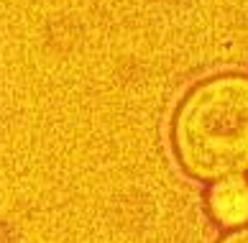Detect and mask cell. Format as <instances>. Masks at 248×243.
Instances as JSON below:
<instances>
[{
    "instance_id": "1",
    "label": "cell",
    "mask_w": 248,
    "mask_h": 243,
    "mask_svg": "<svg viewBox=\"0 0 248 243\" xmlns=\"http://www.w3.org/2000/svg\"><path fill=\"white\" fill-rule=\"evenodd\" d=\"M174 156L192 179L248 174V74L225 72L197 82L174 110Z\"/></svg>"
},
{
    "instance_id": "2",
    "label": "cell",
    "mask_w": 248,
    "mask_h": 243,
    "mask_svg": "<svg viewBox=\"0 0 248 243\" xmlns=\"http://www.w3.org/2000/svg\"><path fill=\"white\" fill-rule=\"evenodd\" d=\"M205 205L210 218L217 226H243V223H248V179L246 177H228L220 182H210Z\"/></svg>"
},
{
    "instance_id": "3",
    "label": "cell",
    "mask_w": 248,
    "mask_h": 243,
    "mask_svg": "<svg viewBox=\"0 0 248 243\" xmlns=\"http://www.w3.org/2000/svg\"><path fill=\"white\" fill-rule=\"evenodd\" d=\"M215 243H248V223L235 226V228H228Z\"/></svg>"
}]
</instances>
